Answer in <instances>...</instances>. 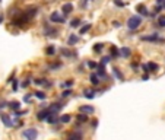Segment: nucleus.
Masks as SVG:
<instances>
[{"mask_svg":"<svg viewBox=\"0 0 165 140\" xmlns=\"http://www.w3.org/2000/svg\"><path fill=\"white\" fill-rule=\"evenodd\" d=\"M136 10L139 12V16H149V10L148 8L145 6V5H137V8H136Z\"/></svg>","mask_w":165,"mask_h":140,"instance_id":"15","label":"nucleus"},{"mask_svg":"<svg viewBox=\"0 0 165 140\" xmlns=\"http://www.w3.org/2000/svg\"><path fill=\"white\" fill-rule=\"evenodd\" d=\"M140 25H142V16H139V15H133V16L127 19V28L130 31H136Z\"/></svg>","mask_w":165,"mask_h":140,"instance_id":"2","label":"nucleus"},{"mask_svg":"<svg viewBox=\"0 0 165 140\" xmlns=\"http://www.w3.org/2000/svg\"><path fill=\"white\" fill-rule=\"evenodd\" d=\"M88 121H89V117L86 116V114H81V112H79V114L76 116V125H78V127L83 123H88Z\"/></svg>","mask_w":165,"mask_h":140,"instance_id":"12","label":"nucleus"},{"mask_svg":"<svg viewBox=\"0 0 165 140\" xmlns=\"http://www.w3.org/2000/svg\"><path fill=\"white\" fill-rule=\"evenodd\" d=\"M3 22V15H0V24Z\"/></svg>","mask_w":165,"mask_h":140,"instance_id":"51","label":"nucleus"},{"mask_svg":"<svg viewBox=\"0 0 165 140\" xmlns=\"http://www.w3.org/2000/svg\"><path fill=\"white\" fill-rule=\"evenodd\" d=\"M73 83H74L73 79H69V80H66L64 83H60V86H61V88H72Z\"/></svg>","mask_w":165,"mask_h":140,"instance_id":"31","label":"nucleus"},{"mask_svg":"<svg viewBox=\"0 0 165 140\" xmlns=\"http://www.w3.org/2000/svg\"><path fill=\"white\" fill-rule=\"evenodd\" d=\"M92 127H94V129L98 127V120H94V121H92Z\"/></svg>","mask_w":165,"mask_h":140,"instance_id":"47","label":"nucleus"},{"mask_svg":"<svg viewBox=\"0 0 165 140\" xmlns=\"http://www.w3.org/2000/svg\"><path fill=\"white\" fill-rule=\"evenodd\" d=\"M0 3H2V0H0Z\"/></svg>","mask_w":165,"mask_h":140,"instance_id":"53","label":"nucleus"},{"mask_svg":"<svg viewBox=\"0 0 165 140\" xmlns=\"http://www.w3.org/2000/svg\"><path fill=\"white\" fill-rule=\"evenodd\" d=\"M29 85H31V80H29V79H26V80H24V82L21 83V86H22L24 89H26V88H28Z\"/></svg>","mask_w":165,"mask_h":140,"instance_id":"38","label":"nucleus"},{"mask_svg":"<svg viewBox=\"0 0 165 140\" xmlns=\"http://www.w3.org/2000/svg\"><path fill=\"white\" fill-rule=\"evenodd\" d=\"M72 93H73V92H72V91H69V89H66V91H63V92H61V95H60V98H61V99H63V98H69V96H70Z\"/></svg>","mask_w":165,"mask_h":140,"instance_id":"35","label":"nucleus"},{"mask_svg":"<svg viewBox=\"0 0 165 140\" xmlns=\"http://www.w3.org/2000/svg\"><path fill=\"white\" fill-rule=\"evenodd\" d=\"M48 116H50L48 109H47V108H41V109L37 112V120H38V121H45V120L48 118Z\"/></svg>","mask_w":165,"mask_h":140,"instance_id":"7","label":"nucleus"},{"mask_svg":"<svg viewBox=\"0 0 165 140\" xmlns=\"http://www.w3.org/2000/svg\"><path fill=\"white\" fill-rule=\"evenodd\" d=\"M44 82H45L44 79H35V80H34V83H35V85H38V86H41V85H44Z\"/></svg>","mask_w":165,"mask_h":140,"instance_id":"42","label":"nucleus"},{"mask_svg":"<svg viewBox=\"0 0 165 140\" xmlns=\"http://www.w3.org/2000/svg\"><path fill=\"white\" fill-rule=\"evenodd\" d=\"M86 66L89 67V69H97V67H98V63H97V61H88Z\"/></svg>","mask_w":165,"mask_h":140,"instance_id":"36","label":"nucleus"},{"mask_svg":"<svg viewBox=\"0 0 165 140\" xmlns=\"http://www.w3.org/2000/svg\"><path fill=\"white\" fill-rule=\"evenodd\" d=\"M81 24H82V21H81L79 18H74V19L70 21V26H72V28H79V25Z\"/></svg>","mask_w":165,"mask_h":140,"instance_id":"28","label":"nucleus"},{"mask_svg":"<svg viewBox=\"0 0 165 140\" xmlns=\"http://www.w3.org/2000/svg\"><path fill=\"white\" fill-rule=\"evenodd\" d=\"M89 80H91V83L94 85V86H98L99 83H101L99 77H98V76H97L95 73H91V76H89Z\"/></svg>","mask_w":165,"mask_h":140,"instance_id":"21","label":"nucleus"},{"mask_svg":"<svg viewBox=\"0 0 165 140\" xmlns=\"http://www.w3.org/2000/svg\"><path fill=\"white\" fill-rule=\"evenodd\" d=\"M58 121H60L61 124L70 123V121H72V116H70V114H63V116L58 117Z\"/></svg>","mask_w":165,"mask_h":140,"instance_id":"19","label":"nucleus"},{"mask_svg":"<svg viewBox=\"0 0 165 140\" xmlns=\"http://www.w3.org/2000/svg\"><path fill=\"white\" fill-rule=\"evenodd\" d=\"M140 40H142V41H145V42H161V44H164V42H165V38H162V37H161L158 32L143 35V37H140Z\"/></svg>","mask_w":165,"mask_h":140,"instance_id":"3","label":"nucleus"},{"mask_svg":"<svg viewBox=\"0 0 165 140\" xmlns=\"http://www.w3.org/2000/svg\"><path fill=\"white\" fill-rule=\"evenodd\" d=\"M142 70H143V72H145V74H148V73H150V72H149V67H148V64H146V63H143V64H142Z\"/></svg>","mask_w":165,"mask_h":140,"instance_id":"40","label":"nucleus"},{"mask_svg":"<svg viewBox=\"0 0 165 140\" xmlns=\"http://www.w3.org/2000/svg\"><path fill=\"white\" fill-rule=\"evenodd\" d=\"M60 54H61L63 57H66V58H69V57H72V56H73V53H72L70 50H67V48H60Z\"/></svg>","mask_w":165,"mask_h":140,"instance_id":"25","label":"nucleus"},{"mask_svg":"<svg viewBox=\"0 0 165 140\" xmlns=\"http://www.w3.org/2000/svg\"><path fill=\"white\" fill-rule=\"evenodd\" d=\"M110 61H111V57H110V56H104V57L101 58V61H99V63H101V64H104V66H105V64H108V63H110Z\"/></svg>","mask_w":165,"mask_h":140,"instance_id":"34","label":"nucleus"},{"mask_svg":"<svg viewBox=\"0 0 165 140\" xmlns=\"http://www.w3.org/2000/svg\"><path fill=\"white\" fill-rule=\"evenodd\" d=\"M92 28V24H85L83 26H81V29H79V32H81V35H83V34H86L89 29Z\"/></svg>","mask_w":165,"mask_h":140,"instance_id":"27","label":"nucleus"},{"mask_svg":"<svg viewBox=\"0 0 165 140\" xmlns=\"http://www.w3.org/2000/svg\"><path fill=\"white\" fill-rule=\"evenodd\" d=\"M78 42H79V37L74 35V34H72V35L67 38V45H69V47H73V45H76Z\"/></svg>","mask_w":165,"mask_h":140,"instance_id":"16","label":"nucleus"},{"mask_svg":"<svg viewBox=\"0 0 165 140\" xmlns=\"http://www.w3.org/2000/svg\"><path fill=\"white\" fill-rule=\"evenodd\" d=\"M22 136H24L25 140H37V137H38V130L34 129V127L26 129V130L22 132Z\"/></svg>","mask_w":165,"mask_h":140,"instance_id":"4","label":"nucleus"},{"mask_svg":"<svg viewBox=\"0 0 165 140\" xmlns=\"http://www.w3.org/2000/svg\"><path fill=\"white\" fill-rule=\"evenodd\" d=\"M66 140H83V133L81 130H74L69 134V137Z\"/></svg>","mask_w":165,"mask_h":140,"instance_id":"9","label":"nucleus"},{"mask_svg":"<svg viewBox=\"0 0 165 140\" xmlns=\"http://www.w3.org/2000/svg\"><path fill=\"white\" fill-rule=\"evenodd\" d=\"M5 107H8V102H6V101H2V102H0V109Z\"/></svg>","mask_w":165,"mask_h":140,"instance_id":"46","label":"nucleus"},{"mask_svg":"<svg viewBox=\"0 0 165 140\" xmlns=\"http://www.w3.org/2000/svg\"><path fill=\"white\" fill-rule=\"evenodd\" d=\"M157 26H159V28H165V16H159V18H158Z\"/></svg>","mask_w":165,"mask_h":140,"instance_id":"33","label":"nucleus"},{"mask_svg":"<svg viewBox=\"0 0 165 140\" xmlns=\"http://www.w3.org/2000/svg\"><path fill=\"white\" fill-rule=\"evenodd\" d=\"M148 64V67H149V72L150 73H153V72H157L158 69H159V66H158L157 63H153V61H149V63H146Z\"/></svg>","mask_w":165,"mask_h":140,"instance_id":"26","label":"nucleus"},{"mask_svg":"<svg viewBox=\"0 0 165 140\" xmlns=\"http://www.w3.org/2000/svg\"><path fill=\"white\" fill-rule=\"evenodd\" d=\"M8 107L12 109V111H19L21 109V102L19 101H12V102H8Z\"/></svg>","mask_w":165,"mask_h":140,"instance_id":"18","label":"nucleus"},{"mask_svg":"<svg viewBox=\"0 0 165 140\" xmlns=\"http://www.w3.org/2000/svg\"><path fill=\"white\" fill-rule=\"evenodd\" d=\"M32 96H35L37 99H40V101H44V99L47 98V95L44 93L42 91H37V92H34L32 93Z\"/></svg>","mask_w":165,"mask_h":140,"instance_id":"23","label":"nucleus"},{"mask_svg":"<svg viewBox=\"0 0 165 140\" xmlns=\"http://www.w3.org/2000/svg\"><path fill=\"white\" fill-rule=\"evenodd\" d=\"M110 57L111 58H118L120 57V51H118L117 47H111V48H110Z\"/></svg>","mask_w":165,"mask_h":140,"instance_id":"20","label":"nucleus"},{"mask_svg":"<svg viewBox=\"0 0 165 140\" xmlns=\"http://www.w3.org/2000/svg\"><path fill=\"white\" fill-rule=\"evenodd\" d=\"M63 67V64L60 63V61H57V63H51V64H48V69L50 70H58V69H61Z\"/></svg>","mask_w":165,"mask_h":140,"instance_id":"29","label":"nucleus"},{"mask_svg":"<svg viewBox=\"0 0 165 140\" xmlns=\"http://www.w3.org/2000/svg\"><path fill=\"white\" fill-rule=\"evenodd\" d=\"M12 88H13V91H16V89H18V80H16V79H13V83H12Z\"/></svg>","mask_w":165,"mask_h":140,"instance_id":"45","label":"nucleus"},{"mask_svg":"<svg viewBox=\"0 0 165 140\" xmlns=\"http://www.w3.org/2000/svg\"><path fill=\"white\" fill-rule=\"evenodd\" d=\"M45 121H47L48 124H53V125H54V124H57V123H60V121H58V116H48V118H47Z\"/></svg>","mask_w":165,"mask_h":140,"instance_id":"24","label":"nucleus"},{"mask_svg":"<svg viewBox=\"0 0 165 140\" xmlns=\"http://www.w3.org/2000/svg\"><path fill=\"white\" fill-rule=\"evenodd\" d=\"M26 114H28V111H26V109H25V111H21V109H19V111H16V112H15V117L21 118V116H26Z\"/></svg>","mask_w":165,"mask_h":140,"instance_id":"37","label":"nucleus"},{"mask_svg":"<svg viewBox=\"0 0 165 140\" xmlns=\"http://www.w3.org/2000/svg\"><path fill=\"white\" fill-rule=\"evenodd\" d=\"M114 5H116V6H118V8H124V6H126V3H124V2H121V0H114Z\"/></svg>","mask_w":165,"mask_h":140,"instance_id":"39","label":"nucleus"},{"mask_svg":"<svg viewBox=\"0 0 165 140\" xmlns=\"http://www.w3.org/2000/svg\"><path fill=\"white\" fill-rule=\"evenodd\" d=\"M118 51H120V57H123V58H129L132 56V50L129 48V47H121Z\"/></svg>","mask_w":165,"mask_h":140,"instance_id":"14","label":"nucleus"},{"mask_svg":"<svg viewBox=\"0 0 165 140\" xmlns=\"http://www.w3.org/2000/svg\"><path fill=\"white\" fill-rule=\"evenodd\" d=\"M31 98H32V93H26V95L24 96V101L29 104V102H31Z\"/></svg>","mask_w":165,"mask_h":140,"instance_id":"41","label":"nucleus"},{"mask_svg":"<svg viewBox=\"0 0 165 140\" xmlns=\"http://www.w3.org/2000/svg\"><path fill=\"white\" fill-rule=\"evenodd\" d=\"M79 112L81 114H86V116L88 114H94L95 112V108L92 107V105H81L79 107Z\"/></svg>","mask_w":165,"mask_h":140,"instance_id":"10","label":"nucleus"},{"mask_svg":"<svg viewBox=\"0 0 165 140\" xmlns=\"http://www.w3.org/2000/svg\"><path fill=\"white\" fill-rule=\"evenodd\" d=\"M157 5H159V6H162V5H164V0H157Z\"/></svg>","mask_w":165,"mask_h":140,"instance_id":"48","label":"nucleus"},{"mask_svg":"<svg viewBox=\"0 0 165 140\" xmlns=\"http://www.w3.org/2000/svg\"><path fill=\"white\" fill-rule=\"evenodd\" d=\"M50 21H51V22H56V24H64V22H66L64 16H61L60 12H53V13L50 15Z\"/></svg>","mask_w":165,"mask_h":140,"instance_id":"6","label":"nucleus"},{"mask_svg":"<svg viewBox=\"0 0 165 140\" xmlns=\"http://www.w3.org/2000/svg\"><path fill=\"white\" fill-rule=\"evenodd\" d=\"M97 76L98 77H101V79H107L108 77V74L107 72H105V66L104 64H101V63H98V67H97Z\"/></svg>","mask_w":165,"mask_h":140,"instance_id":"8","label":"nucleus"},{"mask_svg":"<svg viewBox=\"0 0 165 140\" xmlns=\"http://www.w3.org/2000/svg\"><path fill=\"white\" fill-rule=\"evenodd\" d=\"M113 26H114V28H120V26H121V22H120V21H114V22H113Z\"/></svg>","mask_w":165,"mask_h":140,"instance_id":"44","label":"nucleus"},{"mask_svg":"<svg viewBox=\"0 0 165 140\" xmlns=\"http://www.w3.org/2000/svg\"><path fill=\"white\" fill-rule=\"evenodd\" d=\"M113 73H114V76H116V79H118L120 82H123L124 80V76H123V73L120 72V69L114 67V69H113Z\"/></svg>","mask_w":165,"mask_h":140,"instance_id":"22","label":"nucleus"},{"mask_svg":"<svg viewBox=\"0 0 165 140\" xmlns=\"http://www.w3.org/2000/svg\"><path fill=\"white\" fill-rule=\"evenodd\" d=\"M88 2H92V0H81V8L85 9L86 8V5H88Z\"/></svg>","mask_w":165,"mask_h":140,"instance_id":"43","label":"nucleus"},{"mask_svg":"<svg viewBox=\"0 0 165 140\" xmlns=\"http://www.w3.org/2000/svg\"><path fill=\"white\" fill-rule=\"evenodd\" d=\"M0 120H2V123L5 124L6 127H13V124H12V118H10L8 114H3V112H0Z\"/></svg>","mask_w":165,"mask_h":140,"instance_id":"13","label":"nucleus"},{"mask_svg":"<svg viewBox=\"0 0 165 140\" xmlns=\"http://www.w3.org/2000/svg\"><path fill=\"white\" fill-rule=\"evenodd\" d=\"M132 67L133 69H137V63H132Z\"/></svg>","mask_w":165,"mask_h":140,"instance_id":"50","label":"nucleus"},{"mask_svg":"<svg viewBox=\"0 0 165 140\" xmlns=\"http://www.w3.org/2000/svg\"><path fill=\"white\" fill-rule=\"evenodd\" d=\"M37 13H38V8H29L24 12H15V18H12V25L18 28H25V25L37 16Z\"/></svg>","mask_w":165,"mask_h":140,"instance_id":"1","label":"nucleus"},{"mask_svg":"<svg viewBox=\"0 0 165 140\" xmlns=\"http://www.w3.org/2000/svg\"><path fill=\"white\" fill-rule=\"evenodd\" d=\"M142 79H143V80H148V79H149V74H143V77H142Z\"/></svg>","mask_w":165,"mask_h":140,"instance_id":"49","label":"nucleus"},{"mask_svg":"<svg viewBox=\"0 0 165 140\" xmlns=\"http://www.w3.org/2000/svg\"><path fill=\"white\" fill-rule=\"evenodd\" d=\"M45 53H47V56H54L56 54V47L54 45H48L45 48Z\"/></svg>","mask_w":165,"mask_h":140,"instance_id":"30","label":"nucleus"},{"mask_svg":"<svg viewBox=\"0 0 165 140\" xmlns=\"http://www.w3.org/2000/svg\"><path fill=\"white\" fill-rule=\"evenodd\" d=\"M95 95H97V91H95V89H85V91H83V96L86 99H94Z\"/></svg>","mask_w":165,"mask_h":140,"instance_id":"17","label":"nucleus"},{"mask_svg":"<svg viewBox=\"0 0 165 140\" xmlns=\"http://www.w3.org/2000/svg\"><path fill=\"white\" fill-rule=\"evenodd\" d=\"M42 32H44L45 37H56V35H57V29L53 28L50 24H45L44 28H42Z\"/></svg>","mask_w":165,"mask_h":140,"instance_id":"5","label":"nucleus"},{"mask_svg":"<svg viewBox=\"0 0 165 140\" xmlns=\"http://www.w3.org/2000/svg\"><path fill=\"white\" fill-rule=\"evenodd\" d=\"M102 50H104V44H101V42L94 45V53H101Z\"/></svg>","mask_w":165,"mask_h":140,"instance_id":"32","label":"nucleus"},{"mask_svg":"<svg viewBox=\"0 0 165 140\" xmlns=\"http://www.w3.org/2000/svg\"><path fill=\"white\" fill-rule=\"evenodd\" d=\"M72 12H73V5H72V3H64V5L61 6V13H63V16L70 15Z\"/></svg>","mask_w":165,"mask_h":140,"instance_id":"11","label":"nucleus"},{"mask_svg":"<svg viewBox=\"0 0 165 140\" xmlns=\"http://www.w3.org/2000/svg\"><path fill=\"white\" fill-rule=\"evenodd\" d=\"M164 5H165V0H164Z\"/></svg>","mask_w":165,"mask_h":140,"instance_id":"52","label":"nucleus"}]
</instances>
